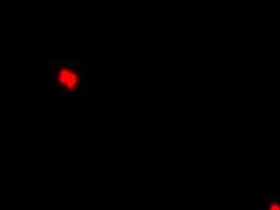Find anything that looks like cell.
Instances as JSON below:
<instances>
[{"mask_svg":"<svg viewBox=\"0 0 280 210\" xmlns=\"http://www.w3.org/2000/svg\"><path fill=\"white\" fill-rule=\"evenodd\" d=\"M57 84L64 92H72L79 86V74L69 65L60 68L57 74Z\"/></svg>","mask_w":280,"mask_h":210,"instance_id":"obj_1","label":"cell"},{"mask_svg":"<svg viewBox=\"0 0 280 210\" xmlns=\"http://www.w3.org/2000/svg\"><path fill=\"white\" fill-rule=\"evenodd\" d=\"M268 210H280V203L275 202V203L270 204V205H269V208H268Z\"/></svg>","mask_w":280,"mask_h":210,"instance_id":"obj_2","label":"cell"}]
</instances>
